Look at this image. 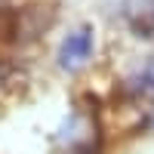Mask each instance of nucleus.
Instances as JSON below:
<instances>
[{"mask_svg": "<svg viewBox=\"0 0 154 154\" xmlns=\"http://www.w3.org/2000/svg\"><path fill=\"white\" fill-rule=\"evenodd\" d=\"M123 19L139 37L151 40L154 37V0H123Z\"/></svg>", "mask_w": 154, "mask_h": 154, "instance_id": "2", "label": "nucleus"}, {"mask_svg": "<svg viewBox=\"0 0 154 154\" xmlns=\"http://www.w3.org/2000/svg\"><path fill=\"white\" fill-rule=\"evenodd\" d=\"M93 46H96V37L93 28H77L71 31L59 46V68L62 71H80L89 59H93Z\"/></svg>", "mask_w": 154, "mask_h": 154, "instance_id": "1", "label": "nucleus"}, {"mask_svg": "<svg viewBox=\"0 0 154 154\" xmlns=\"http://www.w3.org/2000/svg\"><path fill=\"white\" fill-rule=\"evenodd\" d=\"M133 93L136 96H145V99H154V56L142 65V71H139L136 77H133Z\"/></svg>", "mask_w": 154, "mask_h": 154, "instance_id": "3", "label": "nucleus"}]
</instances>
